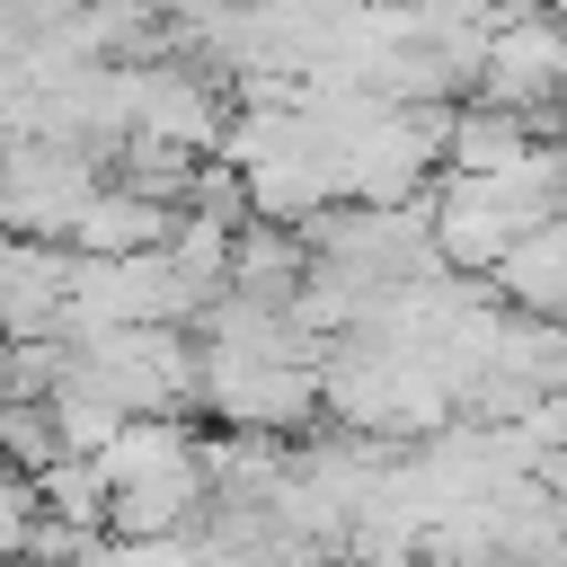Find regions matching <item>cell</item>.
I'll use <instances>...</instances> for the list:
<instances>
[{
	"mask_svg": "<svg viewBox=\"0 0 567 567\" xmlns=\"http://www.w3.org/2000/svg\"><path fill=\"white\" fill-rule=\"evenodd\" d=\"M319 408H328L319 363L248 354V346H213V337H204V416H213V425H239V434H292V425H319Z\"/></svg>",
	"mask_w": 567,
	"mask_h": 567,
	"instance_id": "obj_1",
	"label": "cell"
},
{
	"mask_svg": "<svg viewBox=\"0 0 567 567\" xmlns=\"http://www.w3.org/2000/svg\"><path fill=\"white\" fill-rule=\"evenodd\" d=\"M478 89L505 97V106H523V115H540V124L558 133V124H567V9H549V0L505 9L496 35H487Z\"/></svg>",
	"mask_w": 567,
	"mask_h": 567,
	"instance_id": "obj_2",
	"label": "cell"
},
{
	"mask_svg": "<svg viewBox=\"0 0 567 567\" xmlns=\"http://www.w3.org/2000/svg\"><path fill=\"white\" fill-rule=\"evenodd\" d=\"M0 443H9V470H53L62 461L53 399H0Z\"/></svg>",
	"mask_w": 567,
	"mask_h": 567,
	"instance_id": "obj_3",
	"label": "cell"
}]
</instances>
